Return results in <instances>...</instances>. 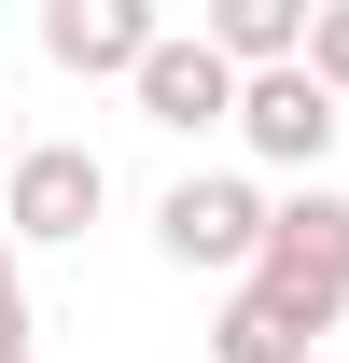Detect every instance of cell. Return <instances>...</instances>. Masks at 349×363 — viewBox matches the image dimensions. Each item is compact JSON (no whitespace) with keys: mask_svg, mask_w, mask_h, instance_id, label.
Wrapping results in <instances>:
<instances>
[{"mask_svg":"<svg viewBox=\"0 0 349 363\" xmlns=\"http://www.w3.org/2000/svg\"><path fill=\"white\" fill-rule=\"evenodd\" d=\"M238 279H265L307 335H321V321H349V196H336V182L265 196V238H252V266H238Z\"/></svg>","mask_w":349,"mask_h":363,"instance_id":"6da1fadb","label":"cell"},{"mask_svg":"<svg viewBox=\"0 0 349 363\" xmlns=\"http://www.w3.org/2000/svg\"><path fill=\"white\" fill-rule=\"evenodd\" d=\"M238 154L252 168H294V182H321V154H336V126H349V98L307 70V56H279V70H238Z\"/></svg>","mask_w":349,"mask_h":363,"instance_id":"7a4b0ae2","label":"cell"},{"mask_svg":"<svg viewBox=\"0 0 349 363\" xmlns=\"http://www.w3.org/2000/svg\"><path fill=\"white\" fill-rule=\"evenodd\" d=\"M252 238H265V196H252L238 168H182L168 196H154V252L196 266V279H238V266H252Z\"/></svg>","mask_w":349,"mask_h":363,"instance_id":"3957f363","label":"cell"},{"mask_svg":"<svg viewBox=\"0 0 349 363\" xmlns=\"http://www.w3.org/2000/svg\"><path fill=\"white\" fill-rule=\"evenodd\" d=\"M112 210V168H98L84 140H14V168H0V238H84Z\"/></svg>","mask_w":349,"mask_h":363,"instance_id":"277c9868","label":"cell"},{"mask_svg":"<svg viewBox=\"0 0 349 363\" xmlns=\"http://www.w3.org/2000/svg\"><path fill=\"white\" fill-rule=\"evenodd\" d=\"M126 98H140V126L196 140V126H223V112H238V56H223L210 28H154V56L126 70Z\"/></svg>","mask_w":349,"mask_h":363,"instance_id":"5b68a950","label":"cell"},{"mask_svg":"<svg viewBox=\"0 0 349 363\" xmlns=\"http://www.w3.org/2000/svg\"><path fill=\"white\" fill-rule=\"evenodd\" d=\"M43 56L70 84H126L154 56V0H43Z\"/></svg>","mask_w":349,"mask_h":363,"instance_id":"8992f818","label":"cell"},{"mask_svg":"<svg viewBox=\"0 0 349 363\" xmlns=\"http://www.w3.org/2000/svg\"><path fill=\"white\" fill-rule=\"evenodd\" d=\"M210 363H307V321L265 294V279H238L223 294V321H210Z\"/></svg>","mask_w":349,"mask_h":363,"instance_id":"52a82bcc","label":"cell"},{"mask_svg":"<svg viewBox=\"0 0 349 363\" xmlns=\"http://www.w3.org/2000/svg\"><path fill=\"white\" fill-rule=\"evenodd\" d=\"M307 14H321V0H210L196 28H210V43L238 56V70H279V56L307 43Z\"/></svg>","mask_w":349,"mask_h":363,"instance_id":"ba28073f","label":"cell"},{"mask_svg":"<svg viewBox=\"0 0 349 363\" xmlns=\"http://www.w3.org/2000/svg\"><path fill=\"white\" fill-rule=\"evenodd\" d=\"M294 56H307V70L349 98V0H321V14H307V43H294Z\"/></svg>","mask_w":349,"mask_h":363,"instance_id":"9c48e42d","label":"cell"},{"mask_svg":"<svg viewBox=\"0 0 349 363\" xmlns=\"http://www.w3.org/2000/svg\"><path fill=\"white\" fill-rule=\"evenodd\" d=\"M0 350H28V279H14V238H0Z\"/></svg>","mask_w":349,"mask_h":363,"instance_id":"30bf717a","label":"cell"},{"mask_svg":"<svg viewBox=\"0 0 349 363\" xmlns=\"http://www.w3.org/2000/svg\"><path fill=\"white\" fill-rule=\"evenodd\" d=\"M0 168H14V126H0Z\"/></svg>","mask_w":349,"mask_h":363,"instance_id":"8fae6325","label":"cell"},{"mask_svg":"<svg viewBox=\"0 0 349 363\" xmlns=\"http://www.w3.org/2000/svg\"><path fill=\"white\" fill-rule=\"evenodd\" d=\"M0 363H43V350H0Z\"/></svg>","mask_w":349,"mask_h":363,"instance_id":"7c38bea8","label":"cell"}]
</instances>
